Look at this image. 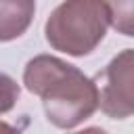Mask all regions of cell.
Wrapping results in <instances>:
<instances>
[{
    "mask_svg": "<svg viewBox=\"0 0 134 134\" xmlns=\"http://www.w3.org/2000/svg\"><path fill=\"white\" fill-rule=\"evenodd\" d=\"M98 107L111 119L134 115V48L117 52L96 73Z\"/></svg>",
    "mask_w": 134,
    "mask_h": 134,
    "instance_id": "3",
    "label": "cell"
},
{
    "mask_svg": "<svg viewBox=\"0 0 134 134\" xmlns=\"http://www.w3.org/2000/svg\"><path fill=\"white\" fill-rule=\"evenodd\" d=\"M23 84L40 96L46 119L61 130L77 128L98 109L96 80L59 57L38 54L29 59L23 69Z\"/></svg>",
    "mask_w": 134,
    "mask_h": 134,
    "instance_id": "1",
    "label": "cell"
},
{
    "mask_svg": "<svg viewBox=\"0 0 134 134\" xmlns=\"http://www.w3.org/2000/svg\"><path fill=\"white\" fill-rule=\"evenodd\" d=\"M111 25L107 0H63L44 23L50 48L69 57H86L105 40Z\"/></svg>",
    "mask_w": 134,
    "mask_h": 134,
    "instance_id": "2",
    "label": "cell"
},
{
    "mask_svg": "<svg viewBox=\"0 0 134 134\" xmlns=\"http://www.w3.org/2000/svg\"><path fill=\"white\" fill-rule=\"evenodd\" d=\"M111 10V25L117 34L134 38V0H107Z\"/></svg>",
    "mask_w": 134,
    "mask_h": 134,
    "instance_id": "5",
    "label": "cell"
},
{
    "mask_svg": "<svg viewBox=\"0 0 134 134\" xmlns=\"http://www.w3.org/2000/svg\"><path fill=\"white\" fill-rule=\"evenodd\" d=\"M19 94H21L19 84H17L10 75H6V73L0 71V115L8 113V111L17 105Z\"/></svg>",
    "mask_w": 134,
    "mask_h": 134,
    "instance_id": "6",
    "label": "cell"
},
{
    "mask_svg": "<svg viewBox=\"0 0 134 134\" xmlns=\"http://www.w3.org/2000/svg\"><path fill=\"white\" fill-rule=\"evenodd\" d=\"M36 15V0H0V42L21 38Z\"/></svg>",
    "mask_w": 134,
    "mask_h": 134,
    "instance_id": "4",
    "label": "cell"
}]
</instances>
